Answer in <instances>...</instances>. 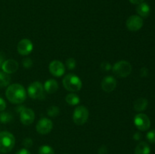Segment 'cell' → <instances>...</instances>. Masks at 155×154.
Returning a JSON list of instances; mask_svg holds the SVG:
<instances>
[{"label":"cell","instance_id":"obj_1","mask_svg":"<svg viewBox=\"0 0 155 154\" xmlns=\"http://www.w3.org/2000/svg\"><path fill=\"white\" fill-rule=\"evenodd\" d=\"M5 95L7 99L12 104H21L27 98V92L21 85L15 83L12 84L6 89Z\"/></svg>","mask_w":155,"mask_h":154},{"label":"cell","instance_id":"obj_2","mask_svg":"<svg viewBox=\"0 0 155 154\" xmlns=\"http://www.w3.org/2000/svg\"><path fill=\"white\" fill-rule=\"evenodd\" d=\"M15 144V136L8 131L0 132V152L7 153L14 148Z\"/></svg>","mask_w":155,"mask_h":154},{"label":"cell","instance_id":"obj_3","mask_svg":"<svg viewBox=\"0 0 155 154\" xmlns=\"http://www.w3.org/2000/svg\"><path fill=\"white\" fill-rule=\"evenodd\" d=\"M63 85L69 91H79L83 86L81 79L74 74L70 73L65 75L63 79Z\"/></svg>","mask_w":155,"mask_h":154},{"label":"cell","instance_id":"obj_4","mask_svg":"<svg viewBox=\"0 0 155 154\" xmlns=\"http://www.w3.org/2000/svg\"><path fill=\"white\" fill-rule=\"evenodd\" d=\"M113 72L118 77L125 78L127 77L132 72V66L130 63L126 60L118 61L114 65Z\"/></svg>","mask_w":155,"mask_h":154},{"label":"cell","instance_id":"obj_5","mask_svg":"<svg viewBox=\"0 0 155 154\" xmlns=\"http://www.w3.org/2000/svg\"><path fill=\"white\" fill-rule=\"evenodd\" d=\"M27 93L29 96L35 100L45 99V90L42 83L39 82H34L28 86Z\"/></svg>","mask_w":155,"mask_h":154},{"label":"cell","instance_id":"obj_6","mask_svg":"<svg viewBox=\"0 0 155 154\" xmlns=\"http://www.w3.org/2000/svg\"><path fill=\"white\" fill-rule=\"evenodd\" d=\"M89 118V110L86 107L80 106L75 109L73 114V120L77 125H83L86 123Z\"/></svg>","mask_w":155,"mask_h":154},{"label":"cell","instance_id":"obj_7","mask_svg":"<svg viewBox=\"0 0 155 154\" xmlns=\"http://www.w3.org/2000/svg\"><path fill=\"white\" fill-rule=\"evenodd\" d=\"M134 124L139 131H147L151 126V121L148 116L144 113H139L134 118Z\"/></svg>","mask_w":155,"mask_h":154},{"label":"cell","instance_id":"obj_8","mask_svg":"<svg viewBox=\"0 0 155 154\" xmlns=\"http://www.w3.org/2000/svg\"><path fill=\"white\" fill-rule=\"evenodd\" d=\"M127 27L130 31L136 32L140 30L143 26V20L139 15H132L127 20Z\"/></svg>","mask_w":155,"mask_h":154},{"label":"cell","instance_id":"obj_9","mask_svg":"<svg viewBox=\"0 0 155 154\" xmlns=\"http://www.w3.org/2000/svg\"><path fill=\"white\" fill-rule=\"evenodd\" d=\"M52 128V122L47 118H42L36 124V131L41 134H48L51 131Z\"/></svg>","mask_w":155,"mask_h":154},{"label":"cell","instance_id":"obj_10","mask_svg":"<svg viewBox=\"0 0 155 154\" xmlns=\"http://www.w3.org/2000/svg\"><path fill=\"white\" fill-rule=\"evenodd\" d=\"M18 51L21 55H28L33 51V45L31 41L28 39H21L18 44Z\"/></svg>","mask_w":155,"mask_h":154},{"label":"cell","instance_id":"obj_11","mask_svg":"<svg viewBox=\"0 0 155 154\" xmlns=\"http://www.w3.org/2000/svg\"><path fill=\"white\" fill-rule=\"evenodd\" d=\"M49 72H51V75L56 77H60L64 74L65 72V67L64 65L62 62L59 60H53L50 63L49 66Z\"/></svg>","mask_w":155,"mask_h":154},{"label":"cell","instance_id":"obj_12","mask_svg":"<svg viewBox=\"0 0 155 154\" xmlns=\"http://www.w3.org/2000/svg\"><path fill=\"white\" fill-rule=\"evenodd\" d=\"M20 119L23 125H29L33 122L35 119V113L33 110L30 108H24L20 113Z\"/></svg>","mask_w":155,"mask_h":154},{"label":"cell","instance_id":"obj_13","mask_svg":"<svg viewBox=\"0 0 155 154\" xmlns=\"http://www.w3.org/2000/svg\"><path fill=\"white\" fill-rule=\"evenodd\" d=\"M101 88L105 92H111L116 88L117 81L114 77L111 75H107L105 76L102 79L101 83Z\"/></svg>","mask_w":155,"mask_h":154},{"label":"cell","instance_id":"obj_14","mask_svg":"<svg viewBox=\"0 0 155 154\" xmlns=\"http://www.w3.org/2000/svg\"><path fill=\"white\" fill-rule=\"evenodd\" d=\"M18 66H19V64L16 60H13V59H9V60H5L3 62L2 65V69L3 72L8 74H11L16 72L18 69Z\"/></svg>","mask_w":155,"mask_h":154},{"label":"cell","instance_id":"obj_15","mask_svg":"<svg viewBox=\"0 0 155 154\" xmlns=\"http://www.w3.org/2000/svg\"><path fill=\"white\" fill-rule=\"evenodd\" d=\"M136 12L141 18H146L149 16L151 8H150V6L147 3L142 2L138 5L137 8H136Z\"/></svg>","mask_w":155,"mask_h":154},{"label":"cell","instance_id":"obj_16","mask_svg":"<svg viewBox=\"0 0 155 154\" xmlns=\"http://www.w3.org/2000/svg\"><path fill=\"white\" fill-rule=\"evenodd\" d=\"M43 87L45 92H47L48 94H53L57 91L58 89V84L56 80L51 79L45 82Z\"/></svg>","mask_w":155,"mask_h":154},{"label":"cell","instance_id":"obj_17","mask_svg":"<svg viewBox=\"0 0 155 154\" xmlns=\"http://www.w3.org/2000/svg\"><path fill=\"white\" fill-rule=\"evenodd\" d=\"M148 100L142 98H139V99H137L134 102L133 107H134V110H136V111L142 112L146 110L147 107H148Z\"/></svg>","mask_w":155,"mask_h":154},{"label":"cell","instance_id":"obj_18","mask_svg":"<svg viewBox=\"0 0 155 154\" xmlns=\"http://www.w3.org/2000/svg\"><path fill=\"white\" fill-rule=\"evenodd\" d=\"M151 148L146 142H141L135 149V154H150Z\"/></svg>","mask_w":155,"mask_h":154},{"label":"cell","instance_id":"obj_19","mask_svg":"<svg viewBox=\"0 0 155 154\" xmlns=\"http://www.w3.org/2000/svg\"><path fill=\"white\" fill-rule=\"evenodd\" d=\"M65 101H66V102L68 103V104H70V105L75 106L77 105V104L80 103V98H79V96H77L76 94L71 93L67 95L66 98H65Z\"/></svg>","mask_w":155,"mask_h":154},{"label":"cell","instance_id":"obj_20","mask_svg":"<svg viewBox=\"0 0 155 154\" xmlns=\"http://www.w3.org/2000/svg\"><path fill=\"white\" fill-rule=\"evenodd\" d=\"M11 82V78L9 75L3 71H0V87H6Z\"/></svg>","mask_w":155,"mask_h":154},{"label":"cell","instance_id":"obj_21","mask_svg":"<svg viewBox=\"0 0 155 154\" xmlns=\"http://www.w3.org/2000/svg\"><path fill=\"white\" fill-rule=\"evenodd\" d=\"M13 116L8 112H2L0 113V122L2 123H8L12 121Z\"/></svg>","mask_w":155,"mask_h":154},{"label":"cell","instance_id":"obj_22","mask_svg":"<svg viewBox=\"0 0 155 154\" xmlns=\"http://www.w3.org/2000/svg\"><path fill=\"white\" fill-rule=\"evenodd\" d=\"M39 154H54V151L50 146L43 145L39 147Z\"/></svg>","mask_w":155,"mask_h":154},{"label":"cell","instance_id":"obj_23","mask_svg":"<svg viewBox=\"0 0 155 154\" xmlns=\"http://www.w3.org/2000/svg\"><path fill=\"white\" fill-rule=\"evenodd\" d=\"M47 113L51 117H54L60 113V109L57 106H51L47 110Z\"/></svg>","mask_w":155,"mask_h":154},{"label":"cell","instance_id":"obj_24","mask_svg":"<svg viewBox=\"0 0 155 154\" xmlns=\"http://www.w3.org/2000/svg\"><path fill=\"white\" fill-rule=\"evenodd\" d=\"M146 138L150 143H155V129L148 131L146 134Z\"/></svg>","mask_w":155,"mask_h":154},{"label":"cell","instance_id":"obj_25","mask_svg":"<svg viewBox=\"0 0 155 154\" xmlns=\"http://www.w3.org/2000/svg\"><path fill=\"white\" fill-rule=\"evenodd\" d=\"M66 66L68 69H74L76 67V60L74 58H68L66 60Z\"/></svg>","mask_w":155,"mask_h":154},{"label":"cell","instance_id":"obj_26","mask_svg":"<svg viewBox=\"0 0 155 154\" xmlns=\"http://www.w3.org/2000/svg\"><path fill=\"white\" fill-rule=\"evenodd\" d=\"M23 66H24L27 69H29V68L33 66V61L30 58H24L22 61Z\"/></svg>","mask_w":155,"mask_h":154},{"label":"cell","instance_id":"obj_27","mask_svg":"<svg viewBox=\"0 0 155 154\" xmlns=\"http://www.w3.org/2000/svg\"><path fill=\"white\" fill-rule=\"evenodd\" d=\"M33 140L30 137H26L24 140H23V145L25 146L26 148H30L33 146Z\"/></svg>","mask_w":155,"mask_h":154},{"label":"cell","instance_id":"obj_28","mask_svg":"<svg viewBox=\"0 0 155 154\" xmlns=\"http://www.w3.org/2000/svg\"><path fill=\"white\" fill-rule=\"evenodd\" d=\"M101 68L104 72H107V71L110 70V69H111V65H110V63L109 62H103L101 64Z\"/></svg>","mask_w":155,"mask_h":154},{"label":"cell","instance_id":"obj_29","mask_svg":"<svg viewBox=\"0 0 155 154\" xmlns=\"http://www.w3.org/2000/svg\"><path fill=\"white\" fill-rule=\"evenodd\" d=\"M6 107V103L5 101V100L3 98H0V111L2 112L3 110H5Z\"/></svg>","mask_w":155,"mask_h":154},{"label":"cell","instance_id":"obj_30","mask_svg":"<svg viewBox=\"0 0 155 154\" xmlns=\"http://www.w3.org/2000/svg\"><path fill=\"white\" fill-rule=\"evenodd\" d=\"M98 154H108L107 148L105 146H101L98 149Z\"/></svg>","mask_w":155,"mask_h":154},{"label":"cell","instance_id":"obj_31","mask_svg":"<svg viewBox=\"0 0 155 154\" xmlns=\"http://www.w3.org/2000/svg\"><path fill=\"white\" fill-rule=\"evenodd\" d=\"M15 154H30V152L27 149H21L19 151H18Z\"/></svg>","mask_w":155,"mask_h":154},{"label":"cell","instance_id":"obj_32","mask_svg":"<svg viewBox=\"0 0 155 154\" xmlns=\"http://www.w3.org/2000/svg\"><path fill=\"white\" fill-rule=\"evenodd\" d=\"M133 138H134L136 140H139L141 138H142V135H141L140 133L136 132V134L133 135Z\"/></svg>","mask_w":155,"mask_h":154},{"label":"cell","instance_id":"obj_33","mask_svg":"<svg viewBox=\"0 0 155 154\" xmlns=\"http://www.w3.org/2000/svg\"><path fill=\"white\" fill-rule=\"evenodd\" d=\"M130 2L132 4H134V5H139L140 3L144 2V0H130Z\"/></svg>","mask_w":155,"mask_h":154},{"label":"cell","instance_id":"obj_34","mask_svg":"<svg viewBox=\"0 0 155 154\" xmlns=\"http://www.w3.org/2000/svg\"><path fill=\"white\" fill-rule=\"evenodd\" d=\"M4 58L5 56L2 53H0V67H2V65L3 62H4Z\"/></svg>","mask_w":155,"mask_h":154},{"label":"cell","instance_id":"obj_35","mask_svg":"<svg viewBox=\"0 0 155 154\" xmlns=\"http://www.w3.org/2000/svg\"><path fill=\"white\" fill-rule=\"evenodd\" d=\"M24 108H25V107H24V106H19V107L16 109V110L18 112H19V113H21V112L22 111Z\"/></svg>","mask_w":155,"mask_h":154}]
</instances>
